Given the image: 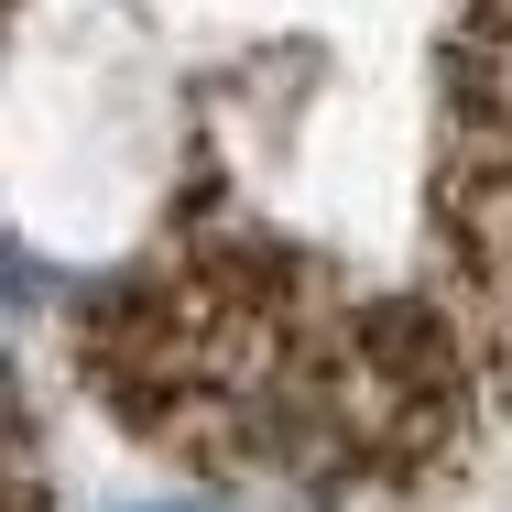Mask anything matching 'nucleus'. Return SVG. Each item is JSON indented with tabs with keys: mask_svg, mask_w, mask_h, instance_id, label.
I'll return each mask as SVG.
<instances>
[{
	"mask_svg": "<svg viewBox=\"0 0 512 512\" xmlns=\"http://www.w3.org/2000/svg\"><path fill=\"white\" fill-rule=\"evenodd\" d=\"M66 349L131 447L306 512L425 502L502 414V371L436 306V284H371L251 218L218 175L164 207L120 273L77 284Z\"/></svg>",
	"mask_w": 512,
	"mask_h": 512,
	"instance_id": "nucleus-1",
	"label": "nucleus"
},
{
	"mask_svg": "<svg viewBox=\"0 0 512 512\" xmlns=\"http://www.w3.org/2000/svg\"><path fill=\"white\" fill-rule=\"evenodd\" d=\"M436 306L512 382V11H458L436 33V175H425Z\"/></svg>",
	"mask_w": 512,
	"mask_h": 512,
	"instance_id": "nucleus-2",
	"label": "nucleus"
}]
</instances>
